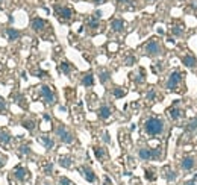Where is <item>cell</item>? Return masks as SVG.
Wrapping results in <instances>:
<instances>
[{"label": "cell", "mask_w": 197, "mask_h": 185, "mask_svg": "<svg viewBox=\"0 0 197 185\" xmlns=\"http://www.w3.org/2000/svg\"><path fill=\"white\" fill-rule=\"evenodd\" d=\"M39 141L44 144V147H46V149H52V147H53V144H55V143H53V140L50 138V137H46V135H42V137L39 138Z\"/></svg>", "instance_id": "cell-17"}, {"label": "cell", "mask_w": 197, "mask_h": 185, "mask_svg": "<svg viewBox=\"0 0 197 185\" xmlns=\"http://www.w3.org/2000/svg\"><path fill=\"white\" fill-rule=\"evenodd\" d=\"M59 70H61L64 74H70V71H71V65H70L67 61H64V62H61V64H59Z\"/></svg>", "instance_id": "cell-19"}, {"label": "cell", "mask_w": 197, "mask_h": 185, "mask_svg": "<svg viewBox=\"0 0 197 185\" xmlns=\"http://www.w3.org/2000/svg\"><path fill=\"white\" fill-rule=\"evenodd\" d=\"M112 94H114V97H117V99H120V97H123L126 92L123 91L121 88H114V91H112Z\"/></svg>", "instance_id": "cell-31"}, {"label": "cell", "mask_w": 197, "mask_h": 185, "mask_svg": "<svg viewBox=\"0 0 197 185\" xmlns=\"http://www.w3.org/2000/svg\"><path fill=\"white\" fill-rule=\"evenodd\" d=\"M21 125H23V126H24L27 131H31V132H32V131L37 128V126H35V123H34L32 120H23V123H21Z\"/></svg>", "instance_id": "cell-24"}, {"label": "cell", "mask_w": 197, "mask_h": 185, "mask_svg": "<svg viewBox=\"0 0 197 185\" xmlns=\"http://www.w3.org/2000/svg\"><path fill=\"white\" fill-rule=\"evenodd\" d=\"M79 172H80V175L85 178V181L86 182H89V184H94L96 181H97V176H96V173L93 172V169H89L88 165H82L80 169H79Z\"/></svg>", "instance_id": "cell-6"}, {"label": "cell", "mask_w": 197, "mask_h": 185, "mask_svg": "<svg viewBox=\"0 0 197 185\" xmlns=\"http://www.w3.org/2000/svg\"><path fill=\"white\" fill-rule=\"evenodd\" d=\"M5 108H6V103H5V100H2V99H0V111H3Z\"/></svg>", "instance_id": "cell-38"}, {"label": "cell", "mask_w": 197, "mask_h": 185, "mask_svg": "<svg viewBox=\"0 0 197 185\" xmlns=\"http://www.w3.org/2000/svg\"><path fill=\"white\" fill-rule=\"evenodd\" d=\"M0 132H2V131H0Z\"/></svg>", "instance_id": "cell-44"}, {"label": "cell", "mask_w": 197, "mask_h": 185, "mask_svg": "<svg viewBox=\"0 0 197 185\" xmlns=\"http://www.w3.org/2000/svg\"><path fill=\"white\" fill-rule=\"evenodd\" d=\"M71 164H73L71 158H61V159H59V165H61V167L70 169V167H71Z\"/></svg>", "instance_id": "cell-21"}, {"label": "cell", "mask_w": 197, "mask_h": 185, "mask_svg": "<svg viewBox=\"0 0 197 185\" xmlns=\"http://www.w3.org/2000/svg\"><path fill=\"white\" fill-rule=\"evenodd\" d=\"M111 29H112L114 32H121V31L124 29V21L120 20V18H114V20L111 21Z\"/></svg>", "instance_id": "cell-13"}, {"label": "cell", "mask_w": 197, "mask_h": 185, "mask_svg": "<svg viewBox=\"0 0 197 185\" xmlns=\"http://www.w3.org/2000/svg\"><path fill=\"white\" fill-rule=\"evenodd\" d=\"M109 79H111V73H109V71H106V70L100 71V82H102V84H106Z\"/></svg>", "instance_id": "cell-22"}, {"label": "cell", "mask_w": 197, "mask_h": 185, "mask_svg": "<svg viewBox=\"0 0 197 185\" xmlns=\"http://www.w3.org/2000/svg\"><path fill=\"white\" fill-rule=\"evenodd\" d=\"M56 137L61 140L62 143H65V144H71V143L75 141L73 134H71L65 126H58V128H56Z\"/></svg>", "instance_id": "cell-3"}, {"label": "cell", "mask_w": 197, "mask_h": 185, "mask_svg": "<svg viewBox=\"0 0 197 185\" xmlns=\"http://www.w3.org/2000/svg\"><path fill=\"white\" fill-rule=\"evenodd\" d=\"M93 17L97 18V20H100V18H102V11H96V12L93 14Z\"/></svg>", "instance_id": "cell-37"}, {"label": "cell", "mask_w": 197, "mask_h": 185, "mask_svg": "<svg viewBox=\"0 0 197 185\" xmlns=\"http://www.w3.org/2000/svg\"><path fill=\"white\" fill-rule=\"evenodd\" d=\"M146 55H149V56H158V55H161V52H162V49H161V44L158 43L156 40H152V41H149L147 44H146Z\"/></svg>", "instance_id": "cell-5"}, {"label": "cell", "mask_w": 197, "mask_h": 185, "mask_svg": "<svg viewBox=\"0 0 197 185\" xmlns=\"http://www.w3.org/2000/svg\"><path fill=\"white\" fill-rule=\"evenodd\" d=\"M44 27H46V21H44L42 18L37 17V18L32 20V29H34L35 32H41Z\"/></svg>", "instance_id": "cell-11"}, {"label": "cell", "mask_w": 197, "mask_h": 185, "mask_svg": "<svg viewBox=\"0 0 197 185\" xmlns=\"http://www.w3.org/2000/svg\"><path fill=\"white\" fill-rule=\"evenodd\" d=\"M188 129H190V131H197V117H194V118L188 123Z\"/></svg>", "instance_id": "cell-27"}, {"label": "cell", "mask_w": 197, "mask_h": 185, "mask_svg": "<svg viewBox=\"0 0 197 185\" xmlns=\"http://www.w3.org/2000/svg\"><path fill=\"white\" fill-rule=\"evenodd\" d=\"M14 175H15V178H17L18 181H26V178L29 176V172H27V169H24V167L18 165V167H15Z\"/></svg>", "instance_id": "cell-10"}, {"label": "cell", "mask_w": 197, "mask_h": 185, "mask_svg": "<svg viewBox=\"0 0 197 185\" xmlns=\"http://www.w3.org/2000/svg\"><path fill=\"white\" fill-rule=\"evenodd\" d=\"M155 97H156V92L153 91V90H150V91L147 92V100H155Z\"/></svg>", "instance_id": "cell-34"}, {"label": "cell", "mask_w": 197, "mask_h": 185, "mask_svg": "<svg viewBox=\"0 0 197 185\" xmlns=\"http://www.w3.org/2000/svg\"><path fill=\"white\" fill-rule=\"evenodd\" d=\"M59 185H73V182H71L68 178H65V176H61V178H59Z\"/></svg>", "instance_id": "cell-30"}, {"label": "cell", "mask_w": 197, "mask_h": 185, "mask_svg": "<svg viewBox=\"0 0 197 185\" xmlns=\"http://www.w3.org/2000/svg\"><path fill=\"white\" fill-rule=\"evenodd\" d=\"M164 178H165L168 182H173V181L177 178V173H176V172H173V170H165V175H164Z\"/></svg>", "instance_id": "cell-20"}, {"label": "cell", "mask_w": 197, "mask_h": 185, "mask_svg": "<svg viewBox=\"0 0 197 185\" xmlns=\"http://www.w3.org/2000/svg\"><path fill=\"white\" fill-rule=\"evenodd\" d=\"M181 79H182V73L181 71H173L170 76H168V81H167V88L168 90H176L181 84Z\"/></svg>", "instance_id": "cell-4"}, {"label": "cell", "mask_w": 197, "mask_h": 185, "mask_svg": "<svg viewBox=\"0 0 197 185\" xmlns=\"http://www.w3.org/2000/svg\"><path fill=\"white\" fill-rule=\"evenodd\" d=\"M44 170H46V173H47V175H50V173L53 172V164H47Z\"/></svg>", "instance_id": "cell-36"}, {"label": "cell", "mask_w": 197, "mask_h": 185, "mask_svg": "<svg viewBox=\"0 0 197 185\" xmlns=\"http://www.w3.org/2000/svg\"><path fill=\"white\" fill-rule=\"evenodd\" d=\"M20 153L21 155H29L31 153V147L29 146H21L20 147Z\"/></svg>", "instance_id": "cell-32"}, {"label": "cell", "mask_w": 197, "mask_h": 185, "mask_svg": "<svg viewBox=\"0 0 197 185\" xmlns=\"http://www.w3.org/2000/svg\"><path fill=\"white\" fill-rule=\"evenodd\" d=\"M159 155H161V150H159V149H147V147H143V149H140V152H138V156H140L143 161L158 159Z\"/></svg>", "instance_id": "cell-2"}, {"label": "cell", "mask_w": 197, "mask_h": 185, "mask_svg": "<svg viewBox=\"0 0 197 185\" xmlns=\"http://www.w3.org/2000/svg\"><path fill=\"white\" fill-rule=\"evenodd\" d=\"M6 35H8L9 41H15V40L20 38V32L17 29H14V27H8L6 29Z\"/></svg>", "instance_id": "cell-15"}, {"label": "cell", "mask_w": 197, "mask_h": 185, "mask_svg": "<svg viewBox=\"0 0 197 185\" xmlns=\"http://www.w3.org/2000/svg\"><path fill=\"white\" fill-rule=\"evenodd\" d=\"M56 14H58L62 20H70L71 15H73V11H71L70 8H67V6H59V8H56Z\"/></svg>", "instance_id": "cell-9"}, {"label": "cell", "mask_w": 197, "mask_h": 185, "mask_svg": "<svg viewBox=\"0 0 197 185\" xmlns=\"http://www.w3.org/2000/svg\"><path fill=\"white\" fill-rule=\"evenodd\" d=\"M182 62H184L187 67H190V68H196L197 67V59L194 56H191V55H185V56L182 58Z\"/></svg>", "instance_id": "cell-12"}, {"label": "cell", "mask_w": 197, "mask_h": 185, "mask_svg": "<svg viewBox=\"0 0 197 185\" xmlns=\"http://www.w3.org/2000/svg\"><path fill=\"white\" fill-rule=\"evenodd\" d=\"M173 34H174L176 37H182V35H184V29H182L181 26H174V27H173Z\"/></svg>", "instance_id": "cell-28"}, {"label": "cell", "mask_w": 197, "mask_h": 185, "mask_svg": "<svg viewBox=\"0 0 197 185\" xmlns=\"http://www.w3.org/2000/svg\"><path fill=\"white\" fill-rule=\"evenodd\" d=\"M111 114H112V111H111V108H109V106L102 105V106L99 108V117H100V118H109V117H111Z\"/></svg>", "instance_id": "cell-14"}, {"label": "cell", "mask_w": 197, "mask_h": 185, "mask_svg": "<svg viewBox=\"0 0 197 185\" xmlns=\"http://www.w3.org/2000/svg\"><path fill=\"white\" fill-rule=\"evenodd\" d=\"M184 185H196V179H191V181H188V182H185Z\"/></svg>", "instance_id": "cell-39"}, {"label": "cell", "mask_w": 197, "mask_h": 185, "mask_svg": "<svg viewBox=\"0 0 197 185\" xmlns=\"http://www.w3.org/2000/svg\"><path fill=\"white\" fill-rule=\"evenodd\" d=\"M124 64H126V65H133V64H135V58H133V56H127V58L124 59Z\"/></svg>", "instance_id": "cell-33"}, {"label": "cell", "mask_w": 197, "mask_h": 185, "mask_svg": "<svg viewBox=\"0 0 197 185\" xmlns=\"http://www.w3.org/2000/svg\"><path fill=\"white\" fill-rule=\"evenodd\" d=\"M184 115V112L179 109V108H171L170 109V117L173 118V120H177V118H181Z\"/></svg>", "instance_id": "cell-18"}, {"label": "cell", "mask_w": 197, "mask_h": 185, "mask_svg": "<svg viewBox=\"0 0 197 185\" xmlns=\"http://www.w3.org/2000/svg\"><path fill=\"white\" fill-rule=\"evenodd\" d=\"M44 185H50V184H44Z\"/></svg>", "instance_id": "cell-43"}, {"label": "cell", "mask_w": 197, "mask_h": 185, "mask_svg": "<svg viewBox=\"0 0 197 185\" xmlns=\"http://www.w3.org/2000/svg\"><path fill=\"white\" fill-rule=\"evenodd\" d=\"M117 2H120V3H126V2H129V0H117Z\"/></svg>", "instance_id": "cell-41"}, {"label": "cell", "mask_w": 197, "mask_h": 185, "mask_svg": "<svg viewBox=\"0 0 197 185\" xmlns=\"http://www.w3.org/2000/svg\"><path fill=\"white\" fill-rule=\"evenodd\" d=\"M94 2H103V0H94Z\"/></svg>", "instance_id": "cell-42"}, {"label": "cell", "mask_w": 197, "mask_h": 185, "mask_svg": "<svg viewBox=\"0 0 197 185\" xmlns=\"http://www.w3.org/2000/svg\"><path fill=\"white\" fill-rule=\"evenodd\" d=\"M39 92H41V97L46 100V103L52 105V103L55 102V94H53V91L50 90V87L41 85V87H39Z\"/></svg>", "instance_id": "cell-7"}, {"label": "cell", "mask_w": 197, "mask_h": 185, "mask_svg": "<svg viewBox=\"0 0 197 185\" xmlns=\"http://www.w3.org/2000/svg\"><path fill=\"white\" fill-rule=\"evenodd\" d=\"M103 185H111V179L109 178H105V184Z\"/></svg>", "instance_id": "cell-40"}, {"label": "cell", "mask_w": 197, "mask_h": 185, "mask_svg": "<svg viewBox=\"0 0 197 185\" xmlns=\"http://www.w3.org/2000/svg\"><path fill=\"white\" fill-rule=\"evenodd\" d=\"M102 138H103V141H105L106 144H109V143H111V137H109V134H108V132H103V137H102Z\"/></svg>", "instance_id": "cell-35"}, {"label": "cell", "mask_w": 197, "mask_h": 185, "mask_svg": "<svg viewBox=\"0 0 197 185\" xmlns=\"http://www.w3.org/2000/svg\"><path fill=\"white\" fill-rule=\"evenodd\" d=\"M9 141H11V135H9L8 132L2 131V132H0V143H2V144H8Z\"/></svg>", "instance_id": "cell-23"}, {"label": "cell", "mask_w": 197, "mask_h": 185, "mask_svg": "<svg viewBox=\"0 0 197 185\" xmlns=\"http://www.w3.org/2000/svg\"><path fill=\"white\" fill-rule=\"evenodd\" d=\"M82 85L83 87H93L94 85V76L91 73H86L83 78H82Z\"/></svg>", "instance_id": "cell-16"}, {"label": "cell", "mask_w": 197, "mask_h": 185, "mask_svg": "<svg viewBox=\"0 0 197 185\" xmlns=\"http://www.w3.org/2000/svg\"><path fill=\"white\" fill-rule=\"evenodd\" d=\"M181 167H182V170H185V172H191V170L196 167V161H194V158H191V156H185V158L181 161Z\"/></svg>", "instance_id": "cell-8"}, {"label": "cell", "mask_w": 197, "mask_h": 185, "mask_svg": "<svg viewBox=\"0 0 197 185\" xmlns=\"http://www.w3.org/2000/svg\"><path fill=\"white\" fill-rule=\"evenodd\" d=\"M144 131L150 135V137H156L164 132V122L158 117H150L146 120L144 123Z\"/></svg>", "instance_id": "cell-1"}, {"label": "cell", "mask_w": 197, "mask_h": 185, "mask_svg": "<svg viewBox=\"0 0 197 185\" xmlns=\"http://www.w3.org/2000/svg\"><path fill=\"white\" fill-rule=\"evenodd\" d=\"M94 155H96L97 159H102L106 153H105V150H103L102 147H94Z\"/></svg>", "instance_id": "cell-25"}, {"label": "cell", "mask_w": 197, "mask_h": 185, "mask_svg": "<svg viewBox=\"0 0 197 185\" xmlns=\"http://www.w3.org/2000/svg\"><path fill=\"white\" fill-rule=\"evenodd\" d=\"M146 179H149V181H155V179H156L155 172H152V170H146Z\"/></svg>", "instance_id": "cell-29"}, {"label": "cell", "mask_w": 197, "mask_h": 185, "mask_svg": "<svg viewBox=\"0 0 197 185\" xmlns=\"http://www.w3.org/2000/svg\"><path fill=\"white\" fill-rule=\"evenodd\" d=\"M88 26H89L91 29H97V27H99V20H97V18H94V17H91V18H89Z\"/></svg>", "instance_id": "cell-26"}]
</instances>
